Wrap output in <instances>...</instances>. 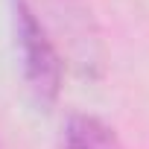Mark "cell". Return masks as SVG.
<instances>
[{
	"instance_id": "1",
	"label": "cell",
	"mask_w": 149,
	"mask_h": 149,
	"mask_svg": "<svg viewBox=\"0 0 149 149\" xmlns=\"http://www.w3.org/2000/svg\"><path fill=\"white\" fill-rule=\"evenodd\" d=\"M12 35L26 91L44 111H50L61 94L64 61L29 0H12Z\"/></svg>"
},
{
	"instance_id": "2",
	"label": "cell",
	"mask_w": 149,
	"mask_h": 149,
	"mask_svg": "<svg viewBox=\"0 0 149 149\" xmlns=\"http://www.w3.org/2000/svg\"><path fill=\"white\" fill-rule=\"evenodd\" d=\"M61 149H126V146L105 120L76 111L61 126Z\"/></svg>"
}]
</instances>
